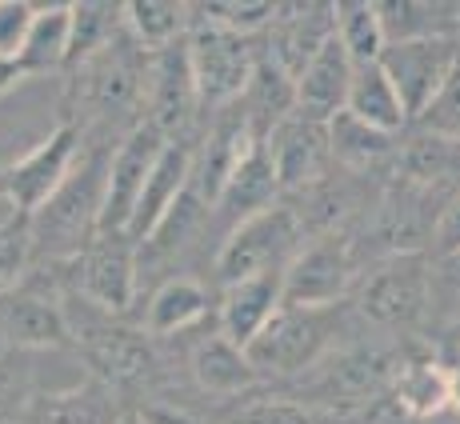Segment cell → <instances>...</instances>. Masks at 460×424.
I'll list each match as a JSON object with an SVG mask.
<instances>
[{
  "mask_svg": "<svg viewBox=\"0 0 460 424\" xmlns=\"http://www.w3.org/2000/svg\"><path fill=\"white\" fill-rule=\"evenodd\" d=\"M300 256V220L288 205H272L256 216H244L228 233L225 249L217 256V277L228 285H241L249 277L285 272Z\"/></svg>",
  "mask_w": 460,
  "mask_h": 424,
  "instance_id": "cell-1",
  "label": "cell"
},
{
  "mask_svg": "<svg viewBox=\"0 0 460 424\" xmlns=\"http://www.w3.org/2000/svg\"><path fill=\"white\" fill-rule=\"evenodd\" d=\"M205 313H208V293L197 280L176 277L153 293L145 324H148V332H161L164 337V332H181V329H189V324H197Z\"/></svg>",
  "mask_w": 460,
  "mask_h": 424,
  "instance_id": "cell-26",
  "label": "cell"
},
{
  "mask_svg": "<svg viewBox=\"0 0 460 424\" xmlns=\"http://www.w3.org/2000/svg\"><path fill=\"white\" fill-rule=\"evenodd\" d=\"M244 424H313V417H308V412L300 409V404L269 401V404H256Z\"/></svg>",
  "mask_w": 460,
  "mask_h": 424,
  "instance_id": "cell-38",
  "label": "cell"
},
{
  "mask_svg": "<svg viewBox=\"0 0 460 424\" xmlns=\"http://www.w3.org/2000/svg\"><path fill=\"white\" fill-rule=\"evenodd\" d=\"M192 181V153L181 140H168L164 153L156 156L153 172H148V184L140 192L137 216L128 225V241H153V233L161 228V220L176 208V200L189 192Z\"/></svg>",
  "mask_w": 460,
  "mask_h": 424,
  "instance_id": "cell-13",
  "label": "cell"
},
{
  "mask_svg": "<svg viewBox=\"0 0 460 424\" xmlns=\"http://www.w3.org/2000/svg\"><path fill=\"white\" fill-rule=\"evenodd\" d=\"M448 373H453V404L460 409V368H448Z\"/></svg>",
  "mask_w": 460,
  "mask_h": 424,
  "instance_id": "cell-42",
  "label": "cell"
},
{
  "mask_svg": "<svg viewBox=\"0 0 460 424\" xmlns=\"http://www.w3.org/2000/svg\"><path fill=\"white\" fill-rule=\"evenodd\" d=\"M396 368L380 352H357V357H341L332 373L324 376V393L332 396H373L380 384H393Z\"/></svg>",
  "mask_w": 460,
  "mask_h": 424,
  "instance_id": "cell-31",
  "label": "cell"
},
{
  "mask_svg": "<svg viewBox=\"0 0 460 424\" xmlns=\"http://www.w3.org/2000/svg\"><path fill=\"white\" fill-rule=\"evenodd\" d=\"M456 65H460L456 44L448 37H420V40L388 44L385 60H380V68H385L388 81L401 93L409 120L424 117V109L437 101V93L445 88Z\"/></svg>",
  "mask_w": 460,
  "mask_h": 424,
  "instance_id": "cell-6",
  "label": "cell"
},
{
  "mask_svg": "<svg viewBox=\"0 0 460 424\" xmlns=\"http://www.w3.org/2000/svg\"><path fill=\"white\" fill-rule=\"evenodd\" d=\"M269 148L272 172H277L280 189H300V184H313L316 176L329 169L332 161V140H329V125H316L305 117H288L264 137Z\"/></svg>",
  "mask_w": 460,
  "mask_h": 424,
  "instance_id": "cell-10",
  "label": "cell"
},
{
  "mask_svg": "<svg viewBox=\"0 0 460 424\" xmlns=\"http://www.w3.org/2000/svg\"><path fill=\"white\" fill-rule=\"evenodd\" d=\"M189 8L192 4H181V0H128L125 24L145 52H164L184 37Z\"/></svg>",
  "mask_w": 460,
  "mask_h": 424,
  "instance_id": "cell-25",
  "label": "cell"
},
{
  "mask_svg": "<svg viewBox=\"0 0 460 424\" xmlns=\"http://www.w3.org/2000/svg\"><path fill=\"white\" fill-rule=\"evenodd\" d=\"M420 125H424V132H437V137L460 140V65L453 68V76L445 81V88L437 93V101L424 109Z\"/></svg>",
  "mask_w": 460,
  "mask_h": 424,
  "instance_id": "cell-35",
  "label": "cell"
},
{
  "mask_svg": "<svg viewBox=\"0 0 460 424\" xmlns=\"http://www.w3.org/2000/svg\"><path fill=\"white\" fill-rule=\"evenodd\" d=\"M285 305V272H269V277H249L241 285L225 288V305H220V337L249 349L264 332V324L280 313Z\"/></svg>",
  "mask_w": 460,
  "mask_h": 424,
  "instance_id": "cell-14",
  "label": "cell"
},
{
  "mask_svg": "<svg viewBox=\"0 0 460 424\" xmlns=\"http://www.w3.org/2000/svg\"><path fill=\"white\" fill-rule=\"evenodd\" d=\"M32 16H37V8L24 4V0H0V52H4V57L21 52Z\"/></svg>",
  "mask_w": 460,
  "mask_h": 424,
  "instance_id": "cell-36",
  "label": "cell"
},
{
  "mask_svg": "<svg viewBox=\"0 0 460 424\" xmlns=\"http://www.w3.org/2000/svg\"><path fill=\"white\" fill-rule=\"evenodd\" d=\"M332 337V308H293L280 305V313L264 324V332L249 349V360L256 373H300L321 352L329 349Z\"/></svg>",
  "mask_w": 460,
  "mask_h": 424,
  "instance_id": "cell-5",
  "label": "cell"
},
{
  "mask_svg": "<svg viewBox=\"0 0 460 424\" xmlns=\"http://www.w3.org/2000/svg\"><path fill=\"white\" fill-rule=\"evenodd\" d=\"M429 288H432V272L429 261L417 252H404L396 261H388L380 272H373V280L360 293V308L368 321L376 324H412L429 305Z\"/></svg>",
  "mask_w": 460,
  "mask_h": 424,
  "instance_id": "cell-8",
  "label": "cell"
},
{
  "mask_svg": "<svg viewBox=\"0 0 460 424\" xmlns=\"http://www.w3.org/2000/svg\"><path fill=\"white\" fill-rule=\"evenodd\" d=\"M184 49H189V65H192V76H197L200 104L241 101L256 73V52L249 37L200 21L184 37Z\"/></svg>",
  "mask_w": 460,
  "mask_h": 424,
  "instance_id": "cell-4",
  "label": "cell"
},
{
  "mask_svg": "<svg viewBox=\"0 0 460 424\" xmlns=\"http://www.w3.org/2000/svg\"><path fill=\"white\" fill-rule=\"evenodd\" d=\"M352 76H357V68H352L344 44L332 37L296 76V117L316 120V125H329L332 117H341L349 104Z\"/></svg>",
  "mask_w": 460,
  "mask_h": 424,
  "instance_id": "cell-11",
  "label": "cell"
},
{
  "mask_svg": "<svg viewBox=\"0 0 460 424\" xmlns=\"http://www.w3.org/2000/svg\"><path fill=\"white\" fill-rule=\"evenodd\" d=\"M200 8V21L208 24H220L228 32H241V37H252V32L269 29L277 21V8L272 0H208V4H197Z\"/></svg>",
  "mask_w": 460,
  "mask_h": 424,
  "instance_id": "cell-33",
  "label": "cell"
},
{
  "mask_svg": "<svg viewBox=\"0 0 460 424\" xmlns=\"http://www.w3.org/2000/svg\"><path fill=\"white\" fill-rule=\"evenodd\" d=\"M76 288L104 313H125L137 296V261L120 241H104L76 256Z\"/></svg>",
  "mask_w": 460,
  "mask_h": 424,
  "instance_id": "cell-15",
  "label": "cell"
},
{
  "mask_svg": "<svg viewBox=\"0 0 460 424\" xmlns=\"http://www.w3.org/2000/svg\"><path fill=\"white\" fill-rule=\"evenodd\" d=\"M329 140H332V156L344 164H368L388 153V132L368 128L352 112H341V117L329 120Z\"/></svg>",
  "mask_w": 460,
  "mask_h": 424,
  "instance_id": "cell-32",
  "label": "cell"
},
{
  "mask_svg": "<svg viewBox=\"0 0 460 424\" xmlns=\"http://www.w3.org/2000/svg\"><path fill=\"white\" fill-rule=\"evenodd\" d=\"M104 172L109 164L88 161L84 172H73L68 184L52 197L49 208H40V228L52 233V244H73L84 228H96V216H101V197H104Z\"/></svg>",
  "mask_w": 460,
  "mask_h": 424,
  "instance_id": "cell-17",
  "label": "cell"
},
{
  "mask_svg": "<svg viewBox=\"0 0 460 424\" xmlns=\"http://www.w3.org/2000/svg\"><path fill=\"white\" fill-rule=\"evenodd\" d=\"M24 256H29V233L16 225L0 228V293H8L13 280L21 277Z\"/></svg>",
  "mask_w": 460,
  "mask_h": 424,
  "instance_id": "cell-37",
  "label": "cell"
},
{
  "mask_svg": "<svg viewBox=\"0 0 460 424\" xmlns=\"http://www.w3.org/2000/svg\"><path fill=\"white\" fill-rule=\"evenodd\" d=\"M277 192H280L277 172H272L269 148H264V140H261V145L241 161V169L228 176L225 192H220V205L241 212V220H244V216H256V212L277 205Z\"/></svg>",
  "mask_w": 460,
  "mask_h": 424,
  "instance_id": "cell-23",
  "label": "cell"
},
{
  "mask_svg": "<svg viewBox=\"0 0 460 424\" xmlns=\"http://www.w3.org/2000/svg\"><path fill=\"white\" fill-rule=\"evenodd\" d=\"M145 73L148 68H140L132 60V52L117 40L81 65V84H84L81 93L101 112H128L145 96Z\"/></svg>",
  "mask_w": 460,
  "mask_h": 424,
  "instance_id": "cell-16",
  "label": "cell"
},
{
  "mask_svg": "<svg viewBox=\"0 0 460 424\" xmlns=\"http://www.w3.org/2000/svg\"><path fill=\"white\" fill-rule=\"evenodd\" d=\"M168 137L156 125L132 128L117 145V153L109 156V172H104V197H101V216H96V233L104 241H120L128 236V225L137 216L140 192L148 184L156 156L164 153Z\"/></svg>",
  "mask_w": 460,
  "mask_h": 424,
  "instance_id": "cell-3",
  "label": "cell"
},
{
  "mask_svg": "<svg viewBox=\"0 0 460 424\" xmlns=\"http://www.w3.org/2000/svg\"><path fill=\"white\" fill-rule=\"evenodd\" d=\"M453 264H456V272H460V252H456V256H453Z\"/></svg>",
  "mask_w": 460,
  "mask_h": 424,
  "instance_id": "cell-44",
  "label": "cell"
},
{
  "mask_svg": "<svg viewBox=\"0 0 460 424\" xmlns=\"http://www.w3.org/2000/svg\"><path fill=\"white\" fill-rule=\"evenodd\" d=\"M84 352L93 360L96 373L112 376V381H128V376L148 368V344L145 337L128 329H101L84 340Z\"/></svg>",
  "mask_w": 460,
  "mask_h": 424,
  "instance_id": "cell-28",
  "label": "cell"
},
{
  "mask_svg": "<svg viewBox=\"0 0 460 424\" xmlns=\"http://www.w3.org/2000/svg\"><path fill=\"white\" fill-rule=\"evenodd\" d=\"M0 324L4 337L16 349H57L68 340V321L49 296H4L0 305Z\"/></svg>",
  "mask_w": 460,
  "mask_h": 424,
  "instance_id": "cell-20",
  "label": "cell"
},
{
  "mask_svg": "<svg viewBox=\"0 0 460 424\" xmlns=\"http://www.w3.org/2000/svg\"><path fill=\"white\" fill-rule=\"evenodd\" d=\"M357 264L344 241H313L285 269V305L293 308H332L349 293Z\"/></svg>",
  "mask_w": 460,
  "mask_h": 424,
  "instance_id": "cell-7",
  "label": "cell"
},
{
  "mask_svg": "<svg viewBox=\"0 0 460 424\" xmlns=\"http://www.w3.org/2000/svg\"><path fill=\"white\" fill-rule=\"evenodd\" d=\"M336 40L344 44L352 68L380 65L388 52V37H385L376 4H341L336 8Z\"/></svg>",
  "mask_w": 460,
  "mask_h": 424,
  "instance_id": "cell-27",
  "label": "cell"
},
{
  "mask_svg": "<svg viewBox=\"0 0 460 424\" xmlns=\"http://www.w3.org/2000/svg\"><path fill=\"white\" fill-rule=\"evenodd\" d=\"M192 373H197L200 388H208V393H217V396H236L261 381L249 352L225 337H212L200 344L197 357H192Z\"/></svg>",
  "mask_w": 460,
  "mask_h": 424,
  "instance_id": "cell-22",
  "label": "cell"
},
{
  "mask_svg": "<svg viewBox=\"0 0 460 424\" xmlns=\"http://www.w3.org/2000/svg\"><path fill=\"white\" fill-rule=\"evenodd\" d=\"M145 96H148V125H156L168 140H176V132L189 128L192 112L200 104V93L184 40H176L172 49L153 57V65L145 73Z\"/></svg>",
  "mask_w": 460,
  "mask_h": 424,
  "instance_id": "cell-9",
  "label": "cell"
},
{
  "mask_svg": "<svg viewBox=\"0 0 460 424\" xmlns=\"http://www.w3.org/2000/svg\"><path fill=\"white\" fill-rule=\"evenodd\" d=\"M272 24H277V40H272L269 57L296 81L308 68V60L336 37V8L332 4H280Z\"/></svg>",
  "mask_w": 460,
  "mask_h": 424,
  "instance_id": "cell-12",
  "label": "cell"
},
{
  "mask_svg": "<svg viewBox=\"0 0 460 424\" xmlns=\"http://www.w3.org/2000/svg\"><path fill=\"white\" fill-rule=\"evenodd\" d=\"M32 409V368L21 352L0 357V424H16Z\"/></svg>",
  "mask_w": 460,
  "mask_h": 424,
  "instance_id": "cell-34",
  "label": "cell"
},
{
  "mask_svg": "<svg viewBox=\"0 0 460 424\" xmlns=\"http://www.w3.org/2000/svg\"><path fill=\"white\" fill-rule=\"evenodd\" d=\"M140 417H145V424H197L192 417H184L181 409H168V404H148Z\"/></svg>",
  "mask_w": 460,
  "mask_h": 424,
  "instance_id": "cell-40",
  "label": "cell"
},
{
  "mask_svg": "<svg viewBox=\"0 0 460 424\" xmlns=\"http://www.w3.org/2000/svg\"><path fill=\"white\" fill-rule=\"evenodd\" d=\"M16 81H24V68H21V60L16 57H4L0 52V93H8Z\"/></svg>",
  "mask_w": 460,
  "mask_h": 424,
  "instance_id": "cell-41",
  "label": "cell"
},
{
  "mask_svg": "<svg viewBox=\"0 0 460 424\" xmlns=\"http://www.w3.org/2000/svg\"><path fill=\"white\" fill-rule=\"evenodd\" d=\"M73 57V4H52V8H37L24 44L16 52L24 76H40L52 68H65Z\"/></svg>",
  "mask_w": 460,
  "mask_h": 424,
  "instance_id": "cell-19",
  "label": "cell"
},
{
  "mask_svg": "<svg viewBox=\"0 0 460 424\" xmlns=\"http://www.w3.org/2000/svg\"><path fill=\"white\" fill-rule=\"evenodd\" d=\"M125 29V4H73V57L68 65L81 68L96 52L120 40Z\"/></svg>",
  "mask_w": 460,
  "mask_h": 424,
  "instance_id": "cell-29",
  "label": "cell"
},
{
  "mask_svg": "<svg viewBox=\"0 0 460 424\" xmlns=\"http://www.w3.org/2000/svg\"><path fill=\"white\" fill-rule=\"evenodd\" d=\"M344 112H352L357 120H365L368 128L388 132V137H393L396 128L409 125V112H404L401 93H396V84L388 81V73H385L380 65L357 68V76H352V88H349V104H344Z\"/></svg>",
  "mask_w": 460,
  "mask_h": 424,
  "instance_id": "cell-21",
  "label": "cell"
},
{
  "mask_svg": "<svg viewBox=\"0 0 460 424\" xmlns=\"http://www.w3.org/2000/svg\"><path fill=\"white\" fill-rule=\"evenodd\" d=\"M40 424H120V412L112 404V393L104 381H84L65 393H52L37 404Z\"/></svg>",
  "mask_w": 460,
  "mask_h": 424,
  "instance_id": "cell-24",
  "label": "cell"
},
{
  "mask_svg": "<svg viewBox=\"0 0 460 424\" xmlns=\"http://www.w3.org/2000/svg\"><path fill=\"white\" fill-rule=\"evenodd\" d=\"M120 424H145V417H140V412H128V417H120Z\"/></svg>",
  "mask_w": 460,
  "mask_h": 424,
  "instance_id": "cell-43",
  "label": "cell"
},
{
  "mask_svg": "<svg viewBox=\"0 0 460 424\" xmlns=\"http://www.w3.org/2000/svg\"><path fill=\"white\" fill-rule=\"evenodd\" d=\"M437 249L445 252V256H456L460 252V192L453 200H448V208L440 212V220H437Z\"/></svg>",
  "mask_w": 460,
  "mask_h": 424,
  "instance_id": "cell-39",
  "label": "cell"
},
{
  "mask_svg": "<svg viewBox=\"0 0 460 424\" xmlns=\"http://www.w3.org/2000/svg\"><path fill=\"white\" fill-rule=\"evenodd\" d=\"M393 401L404 417L429 420L453 404V373L445 365H437V357H412L396 365L393 376Z\"/></svg>",
  "mask_w": 460,
  "mask_h": 424,
  "instance_id": "cell-18",
  "label": "cell"
},
{
  "mask_svg": "<svg viewBox=\"0 0 460 424\" xmlns=\"http://www.w3.org/2000/svg\"><path fill=\"white\" fill-rule=\"evenodd\" d=\"M76 153H81V132H76V125L52 128L37 148H29L21 161H13L0 172V197L21 216H37L68 184V176L76 172Z\"/></svg>",
  "mask_w": 460,
  "mask_h": 424,
  "instance_id": "cell-2",
  "label": "cell"
},
{
  "mask_svg": "<svg viewBox=\"0 0 460 424\" xmlns=\"http://www.w3.org/2000/svg\"><path fill=\"white\" fill-rule=\"evenodd\" d=\"M404 176L417 184H440L460 176V140L437 137V132H420L409 148H404Z\"/></svg>",
  "mask_w": 460,
  "mask_h": 424,
  "instance_id": "cell-30",
  "label": "cell"
}]
</instances>
